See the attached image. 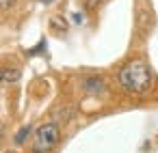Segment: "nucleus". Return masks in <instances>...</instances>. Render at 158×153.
<instances>
[{"label":"nucleus","instance_id":"6","mask_svg":"<svg viewBox=\"0 0 158 153\" xmlns=\"http://www.w3.org/2000/svg\"><path fill=\"white\" fill-rule=\"evenodd\" d=\"M98 2H100V0H82L85 9H95V7H98Z\"/></svg>","mask_w":158,"mask_h":153},{"label":"nucleus","instance_id":"5","mask_svg":"<svg viewBox=\"0 0 158 153\" xmlns=\"http://www.w3.org/2000/svg\"><path fill=\"white\" fill-rule=\"evenodd\" d=\"M28 131H31V127H28V125H26V127H22V129H20V134L15 136V142H18V144H22V142L26 140V136H28Z\"/></svg>","mask_w":158,"mask_h":153},{"label":"nucleus","instance_id":"3","mask_svg":"<svg viewBox=\"0 0 158 153\" xmlns=\"http://www.w3.org/2000/svg\"><path fill=\"white\" fill-rule=\"evenodd\" d=\"M82 91L91 97H102L106 93V82L102 76H87L82 78Z\"/></svg>","mask_w":158,"mask_h":153},{"label":"nucleus","instance_id":"4","mask_svg":"<svg viewBox=\"0 0 158 153\" xmlns=\"http://www.w3.org/2000/svg\"><path fill=\"white\" fill-rule=\"evenodd\" d=\"M20 78H22V71L18 67H0V86L15 84Z\"/></svg>","mask_w":158,"mask_h":153},{"label":"nucleus","instance_id":"9","mask_svg":"<svg viewBox=\"0 0 158 153\" xmlns=\"http://www.w3.org/2000/svg\"><path fill=\"white\" fill-rule=\"evenodd\" d=\"M41 2H52V0H41Z\"/></svg>","mask_w":158,"mask_h":153},{"label":"nucleus","instance_id":"7","mask_svg":"<svg viewBox=\"0 0 158 153\" xmlns=\"http://www.w3.org/2000/svg\"><path fill=\"white\" fill-rule=\"evenodd\" d=\"M13 2H15V0H0V9H9Z\"/></svg>","mask_w":158,"mask_h":153},{"label":"nucleus","instance_id":"8","mask_svg":"<svg viewBox=\"0 0 158 153\" xmlns=\"http://www.w3.org/2000/svg\"><path fill=\"white\" fill-rule=\"evenodd\" d=\"M5 153H18V151H5Z\"/></svg>","mask_w":158,"mask_h":153},{"label":"nucleus","instance_id":"1","mask_svg":"<svg viewBox=\"0 0 158 153\" xmlns=\"http://www.w3.org/2000/svg\"><path fill=\"white\" fill-rule=\"evenodd\" d=\"M117 82L119 86L130 93V95H143L152 88L154 84V76H152V69L147 63L143 61H130L121 67L119 76H117Z\"/></svg>","mask_w":158,"mask_h":153},{"label":"nucleus","instance_id":"2","mask_svg":"<svg viewBox=\"0 0 158 153\" xmlns=\"http://www.w3.org/2000/svg\"><path fill=\"white\" fill-rule=\"evenodd\" d=\"M61 138V129L56 123H44L35 129L33 134V142H31V151L33 153H50Z\"/></svg>","mask_w":158,"mask_h":153}]
</instances>
